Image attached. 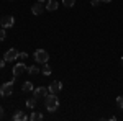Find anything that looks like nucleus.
Here are the masks:
<instances>
[{"mask_svg":"<svg viewBox=\"0 0 123 121\" xmlns=\"http://www.w3.org/2000/svg\"><path fill=\"white\" fill-rule=\"evenodd\" d=\"M10 2H13V0H10Z\"/></svg>","mask_w":123,"mask_h":121,"instance_id":"bb28decb","label":"nucleus"},{"mask_svg":"<svg viewBox=\"0 0 123 121\" xmlns=\"http://www.w3.org/2000/svg\"><path fill=\"white\" fill-rule=\"evenodd\" d=\"M41 72H43L44 75H49L51 72H53V69H51V65L48 64V62H44V64H43V69H41Z\"/></svg>","mask_w":123,"mask_h":121,"instance_id":"4468645a","label":"nucleus"},{"mask_svg":"<svg viewBox=\"0 0 123 121\" xmlns=\"http://www.w3.org/2000/svg\"><path fill=\"white\" fill-rule=\"evenodd\" d=\"M117 106H118L120 110H123V95L117 97Z\"/></svg>","mask_w":123,"mask_h":121,"instance_id":"f3484780","label":"nucleus"},{"mask_svg":"<svg viewBox=\"0 0 123 121\" xmlns=\"http://www.w3.org/2000/svg\"><path fill=\"white\" fill-rule=\"evenodd\" d=\"M13 25H15V18L12 15H5V17L0 18V26L2 28H12Z\"/></svg>","mask_w":123,"mask_h":121,"instance_id":"20e7f679","label":"nucleus"},{"mask_svg":"<svg viewBox=\"0 0 123 121\" xmlns=\"http://www.w3.org/2000/svg\"><path fill=\"white\" fill-rule=\"evenodd\" d=\"M25 70H28V67L23 64V62H18V64L13 67V77H18V75H21Z\"/></svg>","mask_w":123,"mask_h":121,"instance_id":"0eeeda50","label":"nucleus"},{"mask_svg":"<svg viewBox=\"0 0 123 121\" xmlns=\"http://www.w3.org/2000/svg\"><path fill=\"white\" fill-rule=\"evenodd\" d=\"M13 120L15 121H25V120H28V116H26L23 111H17L15 115H13Z\"/></svg>","mask_w":123,"mask_h":121,"instance_id":"9b49d317","label":"nucleus"},{"mask_svg":"<svg viewBox=\"0 0 123 121\" xmlns=\"http://www.w3.org/2000/svg\"><path fill=\"white\" fill-rule=\"evenodd\" d=\"M28 120H31V121H41V120H43V115H41V113H38V111H33L28 116Z\"/></svg>","mask_w":123,"mask_h":121,"instance_id":"f8f14e48","label":"nucleus"},{"mask_svg":"<svg viewBox=\"0 0 123 121\" xmlns=\"http://www.w3.org/2000/svg\"><path fill=\"white\" fill-rule=\"evenodd\" d=\"M13 93V80H10V82H5V84L0 87V95L5 98V97H10Z\"/></svg>","mask_w":123,"mask_h":121,"instance_id":"7ed1b4c3","label":"nucleus"},{"mask_svg":"<svg viewBox=\"0 0 123 121\" xmlns=\"http://www.w3.org/2000/svg\"><path fill=\"white\" fill-rule=\"evenodd\" d=\"M26 57H28V54H26V52H18V59H20V61H25Z\"/></svg>","mask_w":123,"mask_h":121,"instance_id":"aec40b11","label":"nucleus"},{"mask_svg":"<svg viewBox=\"0 0 123 121\" xmlns=\"http://www.w3.org/2000/svg\"><path fill=\"white\" fill-rule=\"evenodd\" d=\"M90 3H92L94 7H98V5L102 3V0H90Z\"/></svg>","mask_w":123,"mask_h":121,"instance_id":"412c9836","label":"nucleus"},{"mask_svg":"<svg viewBox=\"0 0 123 121\" xmlns=\"http://www.w3.org/2000/svg\"><path fill=\"white\" fill-rule=\"evenodd\" d=\"M3 57H5V61H7V62H13V61L18 57V51L12 47V49H8V51L5 52V56H3Z\"/></svg>","mask_w":123,"mask_h":121,"instance_id":"39448f33","label":"nucleus"},{"mask_svg":"<svg viewBox=\"0 0 123 121\" xmlns=\"http://www.w3.org/2000/svg\"><path fill=\"white\" fill-rule=\"evenodd\" d=\"M44 8H46V5H43L41 2H38V3H35V5L31 7V13L38 17V15H41V13L44 12Z\"/></svg>","mask_w":123,"mask_h":121,"instance_id":"6e6552de","label":"nucleus"},{"mask_svg":"<svg viewBox=\"0 0 123 121\" xmlns=\"http://www.w3.org/2000/svg\"><path fill=\"white\" fill-rule=\"evenodd\" d=\"M5 62H7V61H5V59H2V57H0V69H2V67H3V65H5Z\"/></svg>","mask_w":123,"mask_h":121,"instance_id":"5701e85b","label":"nucleus"},{"mask_svg":"<svg viewBox=\"0 0 123 121\" xmlns=\"http://www.w3.org/2000/svg\"><path fill=\"white\" fill-rule=\"evenodd\" d=\"M26 106H28V108H31V110H33V108H35V106H36V98H35V97H33V98H30V100H26Z\"/></svg>","mask_w":123,"mask_h":121,"instance_id":"dca6fc26","label":"nucleus"},{"mask_svg":"<svg viewBox=\"0 0 123 121\" xmlns=\"http://www.w3.org/2000/svg\"><path fill=\"white\" fill-rule=\"evenodd\" d=\"M102 2H104V3H110L112 0H102Z\"/></svg>","mask_w":123,"mask_h":121,"instance_id":"b1692460","label":"nucleus"},{"mask_svg":"<svg viewBox=\"0 0 123 121\" xmlns=\"http://www.w3.org/2000/svg\"><path fill=\"white\" fill-rule=\"evenodd\" d=\"M74 3H76V0H62L64 7H74Z\"/></svg>","mask_w":123,"mask_h":121,"instance_id":"a211bd4d","label":"nucleus"},{"mask_svg":"<svg viewBox=\"0 0 123 121\" xmlns=\"http://www.w3.org/2000/svg\"><path fill=\"white\" fill-rule=\"evenodd\" d=\"M44 105H46L48 111H56L57 108H59V98H57L56 93H49V95H46Z\"/></svg>","mask_w":123,"mask_h":121,"instance_id":"f257e3e1","label":"nucleus"},{"mask_svg":"<svg viewBox=\"0 0 123 121\" xmlns=\"http://www.w3.org/2000/svg\"><path fill=\"white\" fill-rule=\"evenodd\" d=\"M5 38H7V33H5V28H2V26H0V41H3Z\"/></svg>","mask_w":123,"mask_h":121,"instance_id":"6ab92c4d","label":"nucleus"},{"mask_svg":"<svg viewBox=\"0 0 123 121\" xmlns=\"http://www.w3.org/2000/svg\"><path fill=\"white\" fill-rule=\"evenodd\" d=\"M48 59H49L48 51H44V49H36V51H35V61H36V62L44 64V62H48Z\"/></svg>","mask_w":123,"mask_h":121,"instance_id":"f03ea898","label":"nucleus"},{"mask_svg":"<svg viewBox=\"0 0 123 121\" xmlns=\"http://www.w3.org/2000/svg\"><path fill=\"white\" fill-rule=\"evenodd\" d=\"M46 10L48 12H54V10H57V0H48L46 2Z\"/></svg>","mask_w":123,"mask_h":121,"instance_id":"9d476101","label":"nucleus"},{"mask_svg":"<svg viewBox=\"0 0 123 121\" xmlns=\"http://www.w3.org/2000/svg\"><path fill=\"white\" fill-rule=\"evenodd\" d=\"M28 72L31 75H35V74H38V72H41V69H39L38 65H30V67H28Z\"/></svg>","mask_w":123,"mask_h":121,"instance_id":"2eb2a0df","label":"nucleus"},{"mask_svg":"<svg viewBox=\"0 0 123 121\" xmlns=\"http://www.w3.org/2000/svg\"><path fill=\"white\" fill-rule=\"evenodd\" d=\"M3 116H5V111H3V108L0 106V120H3Z\"/></svg>","mask_w":123,"mask_h":121,"instance_id":"4be33fe9","label":"nucleus"},{"mask_svg":"<svg viewBox=\"0 0 123 121\" xmlns=\"http://www.w3.org/2000/svg\"><path fill=\"white\" fill-rule=\"evenodd\" d=\"M122 65H123V56H122Z\"/></svg>","mask_w":123,"mask_h":121,"instance_id":"a878e982","label":"nucleus"},{"mask_svg":"<svg viewBox=\"0 0 123 121\" xmlns=\"http://www.w3.org/2000/svg\"><path fill=\"white\" fill-rule=\"evenodd\" d=\"M48 93H49V90H48V88H44V87H38V88H35V90H33V97L38 100V98L46 97Z\"/></svg>","mask_w":123,"mask_h":121,"instance_id":"423d86ee","label":"nucleus"},{"mask_svg":"<svg viewBox=\"0 0 123 121\" xmlns=\"http://www.w3.org/2000/svg\"><path fill=\"white\" fill-rule=\"evenodd\" d=\"M61 88H62V84L57 82V80H56V82H53V84H49V87H48L49 93H56V95H57V92H59Z\"/></svg>","mask_w":123,"mask_h":121,"instance_id":"1a4fd4ad","label":"nucleus"},{"mask_svg":"<svg viewBox=\"0 0 123 121\" xmlns=\"http://www.w3.org/2000/svg\"><path fill=\"white\" fill-rule=\"evenodd\" d=\"M21 90H23V92H33V90H35V87H33L31 82H25L23 87H21Z\"/></svg>","mask_w":123,"mask_h":121,"instance_id":"ddd939ff","label":"nucleus"},{"mask_svg":"<svg viewBox=\"0 0 123 121\" xmlns=\"http://www.w3.org/2000/svg\"><path fill=\"white\" fill-rule=\"evenodd\" d=\"M38 2H41V3H46L48 0H38Z\"/></svg>","mask_w":123,"mask_h":121,"instance_id":"393cba45","label":"nucleus"}]
</instances>
